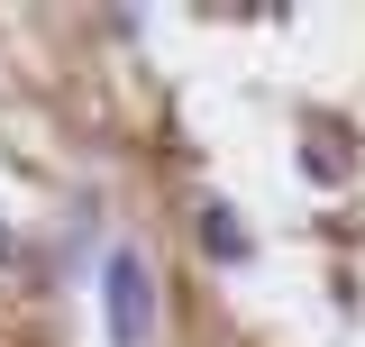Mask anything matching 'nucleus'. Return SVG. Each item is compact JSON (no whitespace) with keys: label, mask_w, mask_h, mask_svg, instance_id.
<instances>
[{"label":"nucleus","mask_w":365,"mask_h":347,"mask_svg":"<svg viewBox=\"0 0 365 347\" xmlns=\"http://www.w3.org/2000/svg\"><path fill=\"white\" fill-rule=\"evenodd\" d=\"M101 338L110 347H146L155 338V265L137 238H110L101 247Z\"/></svg>","instance_id":"f257e3e1"},{"label":"nucleus","mask_w":365,"mask_h":347,"mask_svg":"<svg viewBox=\"0 0 365 347\" xmlns=\"http://www.w3.org/2000/svg\"><path fill=\"white\" fill-rule=\"evenodd\" d=\"M192 228H201V256H210V265H247V256H256V238L237 228V211H228V201H201V219H192Z\"/></svg>","instance_id":"f03ea898"},{"label":"nucleus","mask_w":365,"mask_h":347,"mask_svg":"<svg viewBox=\"0 0 365 347\" xmlns=\"http://www.w3.org/2000/svg\"><path fill=\"white\" fill-rule=\"evenodd\" d=\"M302 174H311V183H338L347 165H338V146H329V137H311V146H302Z\"/></svg>","instance_id":"7ed1b4c3"},{"label":"nucleus","mask_w":365,"mask_h":347,"mask_svg":"<svg viewBox=\"0 0 365 347\" xmlns=\"http://www.w3.org/2000/svg\"><path fill=\"white\" fill-rule=\"evenodd\" d=\"M9 256H19V238H9V219H0V265H9Z\"/></svg>","instance_id":"20e7f679"}]
</instances>
